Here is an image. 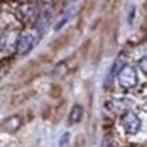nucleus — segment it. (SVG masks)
<instances>
[{
	"mask_svg": "<svg viewBox=\"0 0 147 147\" xmlns=\"http://www.w3.org/2000/svg\"><path fill=\"white\" fill-rule=\"evenodd\" d=\"M118 80H119V84L122 85V88L125 90H131L137 85V72L134 69V66H129V65H125L122 66L119 74H118Z\"/></svg>",
	"mask_w": 147,
	"mask_h": 147,
	"instance_id": "nucleus-1",
	"label": "nucleus"
},
{
	"mask_svg": "<svg viewBox=\"0 0 147 147\" xmlns=\"http://www.w3.org/2000/svg\"><path fill=\"white\" fill-rule=\"evenodd\" d=\"M82 118V107L75 105L72 107L71 110V115H69V124H77V122H80Z\"/></svg>",
	"mask_w": 147,
	"mask_h": 147,
	"instance_id": "nucleus-7",
	"label": "nucleus"
},
{
	"mask_svg": "<svg viewBox=\"0 0 147 147\" xmlns=\"http://www.w3.org/2000/svg\"><path fill=\"white\" fill-rule=\"evenodd\" d=\"M68 136H69V134H63V138H62V141H60V146H63V144L66 143V140H68Z\"/></svg>",
	"mask_w": 147,
	"mask_h": 147,
	"instance_id": "nucleus-10",
	"label": "nucleus"
},
{
	"mask_svg": "<svg viewBox=\"0 0 147 147\" xmlns=\"http://www.w3.org/2000/svg\"><path fill=\"white\" fill-rule=\"evenodd\" d=\"M69 16H72V13H71V12H68V13H66V15H65V16L62 18V21H60V22H57V24H56V27H55V31H59L60 28H62V27L65 25V24L68 22Z\"/></svg>",
	"mask_w": 147,
	"mask_h": 147,
	"instance_id": "nucleus-8",
	"label": "nucleus"
},
{
	"mask_svg": "<svg viewBox=\"0 0 147 147\" xmlns=\"http://www.w3.org/2000/svg\"><path fill=\"white\" fill-rule=\"evenodd\" d=\"M19 127H21V119L18 116H12V118L6 119L5 124H3V128L7 132H15Z\"/></svg>",
	"mask_w": 147,
	"mask_h": 147,
	"instance_id": "nucleus-6",
	"label": "nucleus"
},
{
	"mask_svg": "<svg viewBox=\"0 0 147 147\" xmlns=\"http://www.w3.org/2000/svg\"><path fill=\"white\" fill-rule=\"evenodd\" d=\"M32 15H34V6L32 5H22V6H19V9H18L19 19L28 21V19L32 18Z\"/></svg>",
	"mask_w": 147,
	"mask_h": 147,
	"instance_id": "nucleus-5",
	"label": "nucleus"
},
{
	"mask_svg": "<svg viewBox=\"0 0 147 147\" xmlns=\"http://www.w3.org/2000/svg\"><path fill=\"white\" fill-rule=\"evenodd\" d=\"M140 68L143 69L144 74H147V56H144V57L140 60Z\"/></svg>",
	"mask_w": 147,
	"mask_h": 147,
	"instance_id": "nucleus-9",
	"label": "nucleus"
},
{
	"mask_svg": "<svg viewBox=\"0 0 147 147\" xmlns=\"http://www.w3.org/2000/svg\"><path fill=\"white\" fill-rule=\"evenodd\" d=\"M37 38L38 37L32 35L31 32H25L19 37V41H18V46H16V52L19 55H27L31 49L34 47V44L37 43Z\"/></svg>",
	"mask_w": 147,
	"mask_h": 147,
	"instance_id": "nucleus-3",
	"label": "nucleus"
},
{
	"mask_svg": "<svg viewBox=\"0 0 147 147\" xmlns=\"http://www.w3.org/2000/svg\"><path fill=\"white\" fill-rule=\"evenodd\" d=\"M122 127H124L125 132L132 136V134H137L141 128V119L137 116V113L134 112H127L124 116H122V121H121Z\"/></svg>",
	"mask_w": 147,
	"mask_h": 147,
	"instance_id": "nucleus-2",
	"label": "nucleus"
},
{
	"mask_svg": "<svg viewBox=\"0 0 147 147\" xmlns=\"http://www.w3.org/2000/svg\"><path fill=\"white\" fill-rule=\"evenodd\" d=\"M19 34L15 28H7L3 31L2 34V49L6 52L9 49H12V46H18V41H19Z\"/></svg>",
	"mask_w": 147,
	"mask_h": 147,
	"instance_id": "nucleus-4",
	"label": "nucleus"
}]
</instances>
